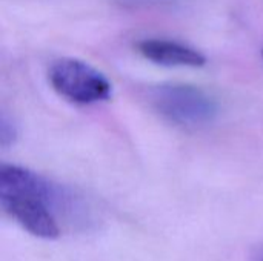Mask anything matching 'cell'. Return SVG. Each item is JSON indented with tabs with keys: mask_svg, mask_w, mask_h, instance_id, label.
<instances>
[{
	"mask_svg": "<svg viewBox=\"0 0 263 261\" xmlns=\"http://www.w3.org/2000/svg\"><path fill=\"white\" fill-rule=\"evenodd\" d=\"M151 100L160 115L180 126H203L217 115L216 100L191 85H160L151 92Z\"/></svg>",
	"mask_w": 263,
	"mask_h": 261,
	"instance_id": "obj_1",
	"label": "cell"
},
{
	"mask_svg": "<svg viewBox=\"0 0 263 261\" xmlns=\"http://www.w3.org/2000/svg\"><path fill=\"white\" fill-rule=\"evenodd\" d=\"M48 78L52 89L71 103L91 105L108 100L111 95L109 80L94 66L77 58L57 60Z\"/></svg>",
	"mask_w": 263,
	"mask_h": 261,
	"instance_id": "obj_2",
	"label": "cell"
},
{
	"mask_svg": "<svg viewBox=\"0 0 263 261\" xmlns=\"http://www.w3.org/2000/svg\"><path fill=\"white\" fill-rule=\"evenodd\" d=\"M3 211L11 215L26 232L43 240L60 235L59 225L45 198L35 195H0Z\"/></svg>",
	"mask_w": 263,
	"mask_h": 261,
	"instance_id": "obj_3",
	"label": "cell"
},
{
	"mask_svg": "<svg viewBox=\"0 0 263 261\" xmlns=\"http://www.w3.org/2000/svg\"><path fill=\"white\" fill-rule=\"evenodd\" d=\"M139 52L162 66H186V68H202L206 63L203 54L197 49L185 46L171 40L148 38L137 43Z\"/></svg>",
	"mask_w": 263,
	"mask_h": 261,
	"instance_id": "obj_4",
	"label": "cell"
},
{
	"mask_svg": "<svg viewBox=\"0 0 263 261\" xmlns=\"http://www.w3.org/2000/svg\"><path fill=\"white\" fill-rule=\"evenodd\" d=\"M0 195H35L51 200V185L29 169L3 165L0 168Z\"/></svg>",
	"mask_w": 263,
	"mask_h": 261,
	"instance_id": "obj_5",
	"label": "cell"
},
{
	"mask_svg": "<svg viewBox=\"0 0 263 261\" xmlns=\"http://www.w3.org/2000/svg\"><path fill=\"white\" fill-rule=\"evenodd\" d=\"M15 138V129L14 125H11V122L6 118V115L2 117L0 120V145L2 148H8Z\"/></svg>",
	"mask_w": 263,
	"mask_h": 261,
	"instance_id": "obj_6",
	"label": "cell"
},
{
	"mask_svg": "<svg viewBox=\"0 0 263 261\" xmlns=\"http://www.w3.org/2000/svg\"><path fill=\"white\" fill-rule=\"evenodd\" d=\"M262 55H263V49H262Z\"/></svg>",
	"mask_w": 263,
	"mask_h": 261,
	"instance_id": "obj_7",
	"label": "cell"
},
{
	"mask_svg": "<svg viewBox=\"0 0 263 261\" xmlns=\"http://www.w3.org/2000/svg\"><path fill=\"white\" fill-rule=\"evenodd\" d=\"M262 261H263V260H262Z\"/></svg>",
	"mask_w": 263,
	"mask_h": 261,
	"instance_id": "obj_8",
	"label": "cell"
}]
</instances>
